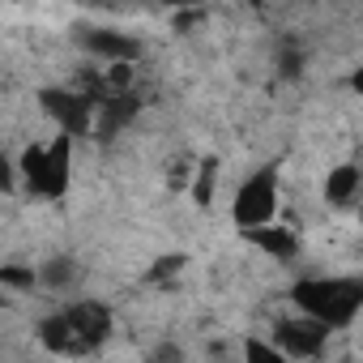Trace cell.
I'll return each mask as SVG.
<instances>
[{
    "label": "cell",
    "mask_w": 363,
    "mask_h": 363,
    "mask_svg": "<svg viewBox=\"0 0 363 363\" xmlns=\"http://www.w3.org/2000/svg\"><path fill=\"white\" fill-rule=\"evenodd\" d=\"M291 299L303 308L308 320H316L325 329H342L363 308V282L359 278H303V282H295Z\"/></svg>",
    "instance_id": "6da1fadb"
},
{
    "label": "cell",
    "mask_w": 363,
    "mask_h": 363,
    "mask_svg": "<svg viewBox=\"0 0 363 363\" xmlns=\"http://www.w3.org/2000/svg\"><path fill=\"white\" fill-rule=\"evenodd\" d=\"M69 150L73 137H56L52 145H30L22 154V179L39 197H65L69 189Z\"/></svg>",
    "instance_id": "7a4b0ae2"
},
{
    "label": "cell",
    "mask_w": 363,
    "mask_h": 363,
    "mask_svg": "<svg viewBox=\"0 0 363 363\" xmlns=\"http://www.w3.org/2000/svg\"><path fill=\"white\" fill-rule=\"evenodd\" d=\"M274 210H278V175L274 171H257L235 193V210L231 214H235V223L244 231H257V227L274 223Z\"/></svg>",
    "instance_id": "3957f363"
},
{
    "label": "cell",
    "mask_w": 363,
    "mask_h": 363,
    "mask_svg": "<svg viewBox=\"0 0 363 363\" xmlns=\"http://www.w3.org/2000/svg\"><path fill=\"white\" fill-rule=\"evenodd\" d=\"M39 103H43V111L65 128V137H82V133H90V124H94V103L82 99L77 90H43Z\"/></svg>",
    "instance_id": "277c9868"
},
{
    "label": "cell",
    "mask_w": 363,
    "mask_h": 363,
    "mask_svg": "<svg viewBox=\"0 0 363 363\" xmlns=\"http://www.w3.org/2000/svg\"><path fill=\"white\" fill-rule=\"evenodd\" d=\"M60 316H65V325H69V333H73V342H77V354H90V350L103 346L107 333H111V312H107L103 303H73V308H65Z\"/></svg>",
    "instance_id": "5b68a950"
},
{
    "label": "cell",
    "mask_w": 363,
    "mask_h": 363,
    "mask_svg": "<svg viewBox=\"0 0 363 363\" xmlns=\"http://www.w3.org/2000/svg\"><path fill=\"white\" fill-rule=\"evenodd\" d=\"M137 111H141V99H137L133 90H128V94H116V99H103V103H94V124H90V128H94L103 141H111Z\"/></svg>",
    "instance_id": "8992f818"
},
{
    "label": "cell",
    "mask_w": 363,
    "mask_h": 363,
    "mask_svg": "<svg viewBox=\"0 0 363 363\" xmlns=\"http://www.w3.org/2000/svg\"><path fill=\"white\" fill-rule=\"evenodd\" d=\"M274 337H278V346H282L286 354H316V350L325 346L329 329L316 325V320H282V325L274 329Z\"/></svg>",
    "instance_id": "52a82bcc"
},
{
    "label": "cell",
    "mask_w": 363,
    "mask_h": 363,
    "mask_svg": "<svg viewBox=\"0 0 363 363\" xmlns=\"http://www.w3.org/2000/svg\"><path fill=\"white\" fill-rule=\"evenodd\" d=\"M86 48H90L94 56L111 60V65H133V60H137V52H141V43H137V39L116 35V30H90V35H86Z\"/></svg>",
    "instance_id": "ba28073f"
},
{
    "label": "cell",
    "mask_w": 363,
    "mask_h": 363,
    "mask_svg": "<svg viewBox=\"0 0 363 363\" xmlns=\"http://www.w3.org/2000/svg\"><path fill=\"white\" fill-rule=\"evenodd\" d=\"M354 193H359V167H337V171H329V184H325V197H329V206H350L354 201Z\"/></svg>",
    "instance_id": "9c48e42d"
},
{
    "label": "cell",
    "mask_w": 363,
    "mask_h": 363,
    "mask_svg": "<svg viewBox=\"0 0 363 363\" xmlns=\"http://www.w3.org/2000/svg\"><path fill=\"white\" fill-rule=\"evenodd\" d=\"M248 240L261 244V248L274 252V257H295V248H299L295 231H282V227H257V231H248Z\"/></svg>",
    "instance_id": "30bf717a"
},
{
    "label": "cell",
    "mask_w": 363,
    "mask_h": 363,
    "mask_svg": "<svg viewBox=\"0 0 363 363\" xmlns=\"http://www.w3.org/2000/svg\"><path fill=\"white\" fill-rule=\"evenodd\" d=\"M39 342H43L48 350H56V354H77V342H73L65 316H48V320L39 325Z\"/></svg>",
    "instance_id": "8fae6325"
},
{
    "label": "cell",
    "mask_w": 363,
    "mask_h": 363,
    "mask_svg": "<svg viewBox=\"0 0 363 363\" xmlns=\"http://www.w3.org/2000/svg\"><path fill=\"white\" fill-rule=\"evenodd\" d=\"M214 179H218V162L206 158L201 171H197V179H193V201H197V206H210V201H214Z\"/></svg>",
    "instance_id": "7c38bea8"
},
{
    "label": "cell",
    "mask_w": 363,
    "mask_h": 363,
    "mask_svg": "<svg viewBox=\"0 0 363 363\" xmlns=\"http://www.w3.org/2000/svg\"><path fill=\"white\" fill-rule=\"evenodd\" d=\"M39 282H48V286H73V282H77V265H73L69 257H60V261H48Z\"/></svg>",
    "instance_id": "4fadbf2b"
},
{
    "label": "cell",
    "mask_w": 363,
    "mask_h": 363,
    "mask_svg": "<svg viewBox=\"0 0 363 363\" xmlns=\"http://www.w3.org/2000/svg\"><path fill=\"white\" fill-rule=\"evenodd\" d=\"M39 282V274L35 269H26V265H5L0 269V286H13V291H30Z\"/></svg>",
    "instance_id": "5bb4252c"
},
{
    "label": "cell",
    "mask_w": 363,
    "mask_h": 363,
    "mask_svg": "<svg viewBox=\"0 0 363 363\" xmlns=\"http://www.w3.org/2000/svg\"><path fill=\"white\" fill-rule=\"evenodd\" d=\"M244 363H286V354L274 350V346H265V342H248L244 346Z\"/></svg>",
    "instance_id": "9a60e30c"
},
{
    "label": "cell",
    "mask_w": 363,
    "mask_h": 363,
    "mask_svg": "<svg viewBox=\"0 0 363 363\" xmlns=\"http://www.w3.org/2000/svg\"><path fill=\"white\" fill-rule=\"evenodd\" d=\"M184 265H189V257H179V252H175V257H162V261H154V265H150V282L171 278L175 269H184Z\"/></svg>",
    "instance_id": "2e32d148"
},
{
    "label": "cell",
    "mask_w": 363,
    "mask_h": 363,
    "mask_svg": "<svg viewBox=\"0 0 363 363\" xmlns=\"http://www.w3.org/2000/svg\"><path fill=\"white\" fill-rule=\"evenodd\" d=\"M154 363H184V354H179V346H171V342H162V346L154 350Z\"/></svg>",
    "instance_id": "e0dca14e"
},
{
    "label": "cell",
    "mask_w": 363,
    "mask_h": 363,
    "mask_svg": "<svg viewBox=\"0 0 363 363\" xmlns=\"http://www.w3.org/2000/svg\"><path fill=\"white\" fill-rule=\"evenodd\" d=\"M13 189V167H9V158L0 154V193H9Z\"/></svg>",
    "instance_id": "ac0fdd59"
},
{
    "label": "cell",
    "mask_w": 363,
    "mask_h": 363,
    "mask_svg": "<svg viewBox=\"0 0 363 363\" xmlns=\"http://www.w3.org/2000/svg\"><path fill=\"white\" fill-rule=\"evenodd\" d=\"M282 73H299V52H282Z\"/></svg>",
    "instance_id": "d6986e66"
},
{
    "label": "cell",
    "mask_w": 363,
    "mask_h": 363,
    "mask_svg": "<svg viewBox=\"0 0 363 363\" xmlns=\"http://www.w3.org/2000/svg\"><path fill=\"white\" fill-rule=\"evenodd\" d=\"M197 22H201V13H179V18H175L179 30H189V26H197Z\"/></svg>",
    "instance_id": "ffe728a7"
}]
</instances>
